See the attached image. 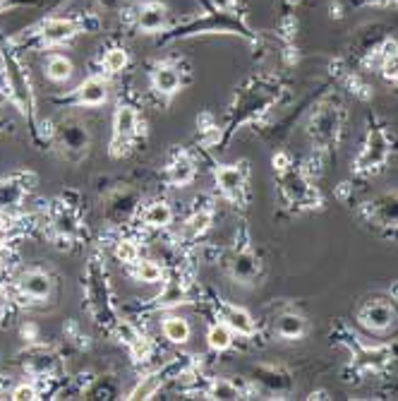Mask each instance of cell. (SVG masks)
I'll use <instances>...</instances> for the list:
<instances>
[{"instance_id": "obj_6", "label": "cell", "mask_w": 398, "mask_h": 401, "mask_svg": "<svg viewBox=\"0 0 398 401\" xmlns=\"http://www.w3.org/2000/svg\"><path fill=\"white\" fill-rule=\"evenodd\" d=\"M223 269L230 274V279H233L235 284L245 286V289H254V286L261 284L264 267H261V257L257 255L252 238H250V231L245 223H240L238 233H235L233 248H230L226 257H223Z\"/></svg>"}, {"instance_id": "obj_27", "label": "cell", "mask_w": 398, "mask_h": 401, "mask_svg": "<svg viewBox=\"0 0 398 401\" xmlns=\"http://www.w3.org/2000/svg\"><path fill=\"white\" fill-rule=\"evenodd\" d=\"M53 228L58 231V236L65 238V241H72L75 238V233L80 231V219H77L75 212L70 210V207H60V210L55 212L53 216Z\"/></svg>"}, {"instance_id": "obj_1", "label": "cell", "mask_w": 398, "mask_h": 401, "mask_svg": "<svg viewBox=\"0 0 398 401\" xmlns=\"http://www.w3.org/2000/svg\"><path fill=\"white\" fill-rule=\"evenodd\" d=\"M284 96V82L279 77L269 75H257L250 77L238 92H235L233 101L228 103L226 113H223L221 125V149H226V144L233 139V135L238 130H243L245 125L259 123L266 113H271L276 108V103Z\"/></svg>"}, {"instance_id": "obj_12", "label": "cell", "mask_w": 398, "mask_h": 401, "mask_svg": "<svg viewBox=\"0 0 398 401\" xmlns=\"http://www.w3.org/2000/svg\"><path fill=\"white\" fill-rule=\"evenodd\" d=\"M207 303H209V308H211V312H214V320L226 322V325H228L230 330H233L238 336L252 339V336L257 334V322H254V317L250 315V312L245 310V308H240V305H235V303H228L226 298H221V296L211 293V291L207 293Z\"/></svg>"}, {"instance_id": "obj_21", "label": "cell", "mask_w": 398, "mask_h": 401, "mask_svg": "<svg viewBox=\"0 0 398 401\" xmlns=\"http://www.w3.org/2000/svg\"><path fill=\"white\" fill-rule=\"evenodd\" d=\"M19 291H22L27 298H34V300H44L51 296L53 291V281L46 272L41 269H29L19 277Z\"/></svg>"}, {"instance_id": "obj_2", "label": "cell", "mask_w": 398, "mask_h": 401, "mask_svg": "<svg viewBox=\"0 0 398 401\" xmlns=\"http://www.w3.org/2000/svg\"><path fill=\"white\" fill-rule=\"evenodd\" d=\"M271 166H274L276 187H279V195H281V200H284L286 210L295 212V214L322 210V205H324L322 192H319V187L314 185L310 173L293 161L291 154L288 152L274 154Z\"/></svg>"}, {"instance_id": "obj_13", "label": "cell", "mask_w": 398, "mask_h": 401, "mask_svg": "<svg viewBox=\"0 0 398 401\" xmlns=\"http://www.w3.org/2000/svg\"><path fill=\"white\" fill-rule=\"evenodd\" d=\"M192 358H195V356H175V358H171V361L164 363L159 370L149 373L146 377L139 379L137 387L130 392L128 399H151L161 387H166L168 382H175L178 375L185 370V366L192 361Z\"/></svg>"}, {"instance_id": "obj_31", "label": "cell", "mask_w": 398, "mask_h": 401, "mask_svg": "<svg viewBox=\"0 0 398 401\" xmlns=\"http://www.w3.org/2000/svg\"><path fill=\"white\" fill-rule=\"evenodd\" d=\"M46 75L53 82H67L72 77V62L65 56H53L46 65Z\"/></svg>"}, {"instance_id": "obj_23", "label": "cell", "mask_w": 398, "mask_h": 401, "mask_svg": "<svg viewBox=\"0 0 398 401\" xmlns=\"http://www.w3.org/2000/svg\"><path fill=\"white\" fill-rule=\"evenodd\" d=\"M161 332H164L166 339H168L171 343H175V346H185L192 336L190 322L180 315H166L164 322H161Z\"/></svg>"}, {"instance_id": "obj_22", "label": "cell", "mask_w": 398, "mask_h": 401, "mask_svg": "<svg viewBox=\"0 0 398 401\" xmlns=\"http://www.w3.org/2000/svg\"><path fill=\"white\" fill-rule=\"evenodd\" d=\"M108 96V87L101 77H89L75 89V101L80 106H101Z\"/></svg>"}, {"instance_id": "obj_14", "label": "cell", "mask_w": 398, "mask_h": 401, "mask_svg": "<svg viewBox=\"0 0 398 401\" xmlns=\"http://www.w3.org/2000/svg\"><path fill=\"white\" fill-rule=\"evenodd\" d=\"M358 325L365 327L372 334H386L389 330H394L398 322V310L391 300L384 298H372L367 303L360 305L358 310Z\"/></svg>"}, {"instance_id": "obj_34", "label": "cell", "mask_w": 398, "mask_h": 401, "mask_svg": "<svg viewBox=\"0 0 398 401\" xmlns=\"http://www.w3.org/2000/svg\"><path fill=\"white\" fill-rule=\"evenodd\" d=\"M115 257L123 264H135L139 259V248L135 241H118L115 246Z\"/></svg>"}, {"instance_id": "obj_5", "label": "cell", "mask_w": 398, "mask_h": 401, "mask_svg": "<svg viewBox=\"0 0 398 401\" xmlns=\"http://www.w3.org/2000/svg\"><path fill=\"white\" fill-rule=\"evenodd\" d=\"M394 149H396V142H394V135L389 133V128H386L379 118H370L363 149H360L353 161V173L360 176V178L377 176L379 171L386 169Z\"/></svg>"}, {"instance_id": "obj_10", "label": "cell", "mask_w": 398, "mask_h": 401, "mask_svg": "<svg viewBox=\"0 0 398 401\" xmlns=\"http://www.w3.org/2000/svg\"><path fill=\"white\" fill-rule=\"evenodd\" d=\"M214 216H216V202L209 195H199L195 200V207L187 214V219L182 221L180 228V250H187L190 246L202 241L209 231H211Z\"/></svg>"}, {"instance_id": "obj_37", "label": "cell", "mask_w": 398, "mask_h": 401, "mask_svg": "<svg viewBox=\"0 0 398 401\" xmlns=\"http://www.w3.org/2000/svg\"><path fill=\"white\" fill-rule=\"evenodd\" d=\"M8 303H10V293H8V289H3V286H0V310L8 308Z\"/></svg>"}, {"instance_id": "obj_18", "label": "cell", "mask_w": 398, "mask_h": 401, "mask_svg": "<svg viewBox=\"0 0 398 401\" xmlns=\"http://www.w3.org/2000/svg\"><path fill=\"white\" fill-rule=\"evenodd\" d=\"M274 336H279L281 341H300L307 334L310 325H307V317L302 312L295 310H284L281 315L274 317Z\"/></svg>"}, {"instance_id": "obj_33", "label": "cell", "mask_w": 398, "mask_h": 401, "mask_svg": "<svg viewBox=\"0 0 398 401\" xmlns=\"http://www.w3.org/2000/svg\"><path fill=\"white\" fill-rule=\"evenodd\" d=\"M128 51L125 49H111L106 56H103V67H106V72H111V75H115V72H123L125 67H128Z\"/></svg>"}, {"instance_id": "obj_9", "label": "cell", "mask_w": 398, "mask_h": 401, "mask_svg": "<svg viewBox=\"0 0 398 401\" xmlns=\"http://www.w3.org/2000/svg\"><path fill=\"white\" fill-rule=\"evenodd\" d=\"M144 135V121L139 118L137 108L130 103H120L115 108L113 116V142H111V154L123 156L128 154V147H132L135 139H139Z\"/></svg>"}, {"instance_id": "obj_25", "label": "cell", "mask_w": 398, "mask_h": 401, "mask_svg": "<svg viewBox=\"0 0 398 401\" xmlns=\"http://www.w3.org/2000/svg\"><path fill=\"white\" fill-rule=\"evenodd\" d=\"M235 336H238V334H235L226 322H221V320H216L207 330V343H209V348H211L214 353H226L228 348L233 346Z\"/></svg>"}, {"instance_id": "obj_4", "label": "cell", "mask_w": 398, "mask_h": 401, "mask_svg": "<svg viewBox=\"0 0 398 401\" xmlns=\"http://www.w3.org/2000/svg\"><path fill=\"white\" fill-rule=\"evenodd\" d=\"M345 125V108L338 96H327L324 101L317 103L312 111L310 121H307V137L314 144L317 152L334 154L341 144Z\"/></svg>"}, {"instance_id": "obj_8", "label": "cell", "mask_w": 398, "mask_h": 401, "mask_svg": "<svg viewBox=\"0 0 398 401\" xmlns=\"http://www.w3.org/2000/svg\"><path fill=\"white\" fill-rule=\"evenodd\" d=\"M250 384H254L259 392L271 394V397L286 399L288 394L295 392V379L286 366L279 363H257L250 368Z\"/></svg>"}, {"instance_id": "obj_32", "label": "cell", "mask_w": 398, "mask_h": 401, "mask_svg": "<svg viewBox=\"0 0 398 401\" xmlns=\"http://www.w3.org/2000/svg\"><path fill=\"white\" fill-rule=\"evenodd\" d=\"M381 77L389 82H398V46L386 44V53L381 58Z\"/></svg>"}, {"instance_id": "obj_15", "label": "cell", "mask_w": 398, "mask_h": 401, "mask_svg": "<svg viewBox=\"0 0 398 401\" xmlns=\"http://www.w3.org/2000/svg\"><path fill=\"white\" fill-rule=\"evenodd\" d=\"M365 219L377 228L398 231V192H381L363 205Z\"/></svg>"}, {"instance_id": "obj_7", "label": "cell", "mask_w": 398, "mask_h": 401, "mask_svg": "<svg viewBox=\"0 0 398 401\" xmlns=\"http://www.w3.org/2000/svg\"><path fill=\"white\" fill-rule=\"evenodd\" d=\"M214 185H216L221 200L245 210L250 197V161L240 159L233 164H216L214 166Z\"/></svg>"}, {"instance_id": "obj_39", "label": "cell", "mask_w": 398, "mask_h": 401, "mask_svg": "<svg viewBox=\"0 0 398 401\" xmlns=\"http://www.w3.org/2000/svg\"><path fill=\"white\" fill-rule=\"evenodd\" d=\"M0 272H3V259H0Z\"/></svg>"}, {"instance_id": "obj_28", "label": "cell", "mask_w": 398, "mask_h": 401, "mask_svg": "<svg viewBox=\"0 0 398 401\" xmlns=\"http://www.w3.org/2000/svg\"><path fill=\"white\" fill-rule=\"evenodd\" d=\"M137 22L144 31H159L166 24V8L161 3H146L139 10Z\"/></svg>"}, {"instance_id": "obj_16", "label": "cell", "mask_w": 398, "mask_h": 401, "mask_svg": "<svg viewBox=\"0 0 398 401\" xmlns=\"http://www.w3.org/2000/svg\"><path fill=\"white\" fill-rule=\"evenodd\" d=\"M187 70H182L180 65H173V62H161L151 72V87L154 92L164 99L166 103L173 101V96H178L187 87Z\"/></svg>"}, {"instance_id": "obj_24", "label": "cell", "mask_w": 398, "mask_h": 401, "mask_svg": "<svg viewBox=\"0 0 398 401\" xmlns=\"http://www.w3.org/2000/svg\"><path fill=\"white\" fill-rule=\"evenodd\" d=\"M173 207L168 205L166 200H156V202H149L142 212V221L146 223L149 228H168L173 223Z\"/></svg>"}, {"instance_id": "obj_36", "label": "cell", "mask_w": 398, "mask_h": 401, "mask_svg": "<svg viewBox=\"0 0 398 401\" xmlns=\"http://www.w3.org/2000/svg\"><path fill=\"white\" fill-rule=\"evenodd\" d=\"M10 397H12L15 401H31V399H36V389H34V384L22 382V384H17V387L12 389Z\"/></svg>"}, {"instance_id": "obj_17", "label": "cell", "mask_w": 398, "mask_h": 401, "mask_svg": "<svg viewBox=\"0 0 398 401\" xmlns=\"http://www.w3.org/2000/svg\"><path fill=\"white\" fill-rule=\"evenodd\" d=\"M197 178V161L187 149H175L164 169V180L173 187H187Z\"/></svg>"}, {"instance_id": "obj_19", "label": "cell", "mask_w": 398, "mask_h": 401, "mask_svg": "<svg viewBox=\"0 0 398 401\" xmlns=\"http://www.w3.org/2000/svg\"><path fill=\"white\" fill-rule=\"evenodd\" d=\"M202 394L207 399H214V401L245 399L250 394V384L238 382V379H230V377H211V379H207Z\"/></svg>"}, {"instance_id": "obj_20", "label": "cell", "mask_w": 398, "mask_h": 401, "mask_svg": "<svg viewBox=\"0 0 398 401\" xmlns=\"http://www.w3.org/2000/svg\"><path fill=\"white\" fill-rule=\"evenodd\" d=\"M115 332H118L120 341L130 348V353H132L135 361H139V363L149 361V358H151V343L142 334V332L137 330V327L130 325V322H118V325H115Z\"/></svg>"}, {"instance_id": "obj_26", "label": "cell", "mask_w": 398, "mask_h": 401, "mask_svg": "<svg viewBox=\"0 0 398 401\" xmlns=\"http://www.w3.org/2000/svg\"><path fill=\"white\" fill-rule=\"evenodd\" d=\"M75 34L77 27L70 19H49L44 24V31H41V39H44V44H62V41L72 39Z\"/></svg>"}, {"instance_id": "obj_30", "label": "cell", "mask_w": 398, "mask_h": 401, "mask_svg": "<svg viewBox=\"0 0 398 401\" xmlns=\"http://www.w3.org/2000/svg\"><path fill=\"white\" fill-rule=\"evenodd\" d=\"M55 366V358L51 351H46V348H34V351L29 353V361H27V368L31 373L36 375H46L51 373V368Z\"/></svg>"}, {"instance_id": "obj_35", "label": "cell", "mask_w": 398, "mask_h": 401, "mask_svg": "<svg viewBox=\"0 0 398 401\" xmlns=\"http://www.w3.org/2000/svg\"><path fill=\"white\" fill-rule=\"evenodd\" d=\"M24 185L17 183V180H8V183H0V207H8L12 202L19 200Z\"/></svg>"}, {"instance_id": "obj_38", "label": "cell", "mask_w": 398, "mask_h": 401, "mask_svg": "<svg viewBox=\"0 0 398 401\" xmlns=\"http://www.w3.org/2000/svg\"><path fill=\"white\" fill-rule=\"evenodd\" d=\"M8 238H10V228L5 226L3 221H0V246H5V243H8Z\"/></svg>"}, {"instance_id": "obj_29", "label": "cell", "mask_w": 398, "mask_h": 401, "mask_svg": "<svg viewBox=\"0 0 398 401\" xmlns=\"http://www.w3.org/2000/svg\"><path fill=\"white\" fill-rule=\"evenodd\" d=\"M135 277L137 281H142V284H164V277H166V269L161 267L159 262H154V259H142V262H135Z\"/></svg>"}, {"instance_id": "obj_11", "label": "cell", "mask_w": 398, "mask_h": 401, "mask_svg": "<svg viewBox=\"0 0 398 401\" xmlns=\"http://www.w3.org/2000/svg\"><path fill=\"white\" fill-rule=\"evenodd\" d=\"M192 300V277L185 267H173L168 277H164V289L151 300V310H173Z\"/></svg>"}, {"instance_id": "obj_3", "label": "cell", "mask_w": 398, "mask_h": 401, "mask_svg": "<svg viewBox=\"0 0 398 401\" xmlns=\"http://www.w3.org/2000/svg\"><path fill=\"white\" fill-rule=\"evenodd\" d=\"M331 339L350 351V363L355 370L370 375H384L398 361V343H372L355 332L338 327Z\"/></svg>"}]
</instances>
